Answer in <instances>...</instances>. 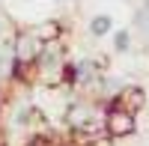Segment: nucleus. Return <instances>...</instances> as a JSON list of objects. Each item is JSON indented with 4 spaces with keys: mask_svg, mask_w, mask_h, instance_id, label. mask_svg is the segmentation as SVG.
I'll list each match as a JSON object with an SVG mask.
<instances>
[{
    "mask_svg": "<svg viewBox=\"0 0 149 146\" xmlns=\"http://www.w3.org/2000/svg\"><path fill=\"white\" fill-rule=\"evenodd\" d=\"M42 48H45V39L39 36L36 27L15 30V36H12V48H9V54H12V75H15V78H27L30 69H33V63L42 54Z\"/></svg>",
    "mask_w": 149,
    "mask_h": 146,
    "instance_id": "obj_1",
    "label": "nucleus"
},
{
    "mask_svg": "<svg viewBox=\"0 0 149 146\" xmlns=\"http://www.w3.org/2000/svg\"><path fill=\"white\" fill-rule=\"evenodd\" d=\"M137 131V113L119 107L116 102H110L104 107V134L110 140H125Z\"/></svg>",
    "mask_w": 149,
    "mask_h": 146,
    "instance_id": "obj_2",
    "label": "nucleus"
},
{
    "mask_svg": "<svg viewBox=\"0 0 149 146\" xmlns=\"http://www.w3.org/2000/svg\"><path fill=\"white\" fill-rule=\"evenodd\" d=\"M116 30V21L110 12H95V15H90V21H86V36L95 42L102 39H110V33Z\"/></svg>",
    "mask_w": 149,
    "mask_h": 146,
    "instance_id": "obj_3",
    "label": "nucleus"
},
{
    "mask_svg": "<svg viewBox=\"0 0 149 146\" xmlns=\"http://www.w3.org/2000/svg\"><path fill=\"white\" fill-rule=\"evenodd\" d=\"M131 42H134V33L128 27H116L113 33H110V51L113 54H128Z\"/></svg>",
    "mask_w": 149,
    "mask_h": 146,
    "instance_id": "obj_4",
    "label": "nucleus"
},
{
    "mask_svg": "<svg viewBox=\"0 0 149 146\" xmlns=\"http://www.w3.org/2000/svg\"><path fill=\"white\" fill-rule=\"evenodd\" d=\"M0 36H3V21H0Z\"/></svg>",
    "mask_w": 149,
    "mask_h": 146,
    "instance_id": "obj_5",
    "label": "nucleus"
},
{
    "mask_svg": "<svg viewBox=\"0 0 149 146\" xmlns=\"http://www.w3.org/2000/svg\"><path fill=\"white\" fill-rule=\"evenodd\" d=\"M54 3H69V0H54Z\"/></svg>",
    "mask_w": 149,
    "mask_h": 146,
    "instance_id": "obj_6",
    "label": "nucleus"
},
{
    "mask_svg": "<svg viewBox=\"0 0 149 146\" xmlns=\"http://www.w3.org/2000/svg\"><path fill=\"white\" fill-rule=\"evenodd\" d=\"M74 146H78V143H74Z\"/></svg>",
    "mask_w": 149,
    "mask_h": 146,
    "instance_id": "obj_7",
    "label": "nucleus"
}]
</instances>
